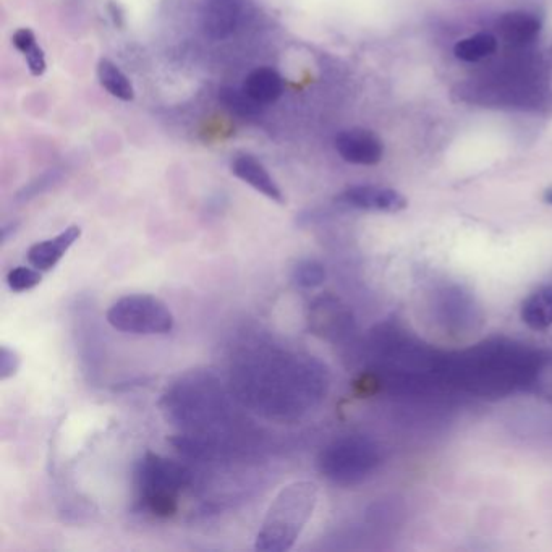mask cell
Wrapping results in <instances>:
<instances>
[{
  "instance_id": "obj_1",
  "label": "cell",
  "mask_w": 552,
  "mask_h": 552,
  "mask_svg": "<svg viewBox=\"0 0 552 552\" xmlns=\"http://www.w3.org/2000/svg\"><path fill=\"white\" fill-rule=\"evenodd\" d=\"M243 399L271 417H290L313 407L326 384L323 368L310 357L281 350H255L238 366Z\"/></svg>"
},
{
  "instance_id": "obj_2",
  "label": "cell",
  "mask_w": 552,
  "mask_h": 552,
  "mask_svg": "<svg viewBox=\"0 0 552 552\" xmlns=\"http://www.w3.org/2000/svg\"><path fill=\"white\" fill-rule=\"evenodd\" d=\"M318 502V486L313 481H293L279 491L269 506L255 549L260 552H285L295 546L310 522Z\"/></svg>"
},
{
  "instance_id": "obj_3",
  "label": "cell",
  "mask_w": 552,
  "mask_h": 552,
  "mask_svg": "<svg viewBox=\"0 0 552 552\" xmlns=\"http://www.w3.org/2000/svg\"><path fill=\"white\" fill-rule=\"evenodd\" d=\"M190 468L162 455L146 452L135 467V488L141 509L169 519L179 509L180 494L192 485Z\"/></svg>"
},
{
  "instance_id": "obj_4",
  "label": "cell",
  "mask_w": 552,
  "mask_h": 552,
  "mask_svg": "<svg viewBox=\"0 0 552 552\" xmlns=\"http://www.w3.org/2000/svg\"><path fill=\"white\" fill-rule=\"evenodd\" d=\"M226 395L216 379L206 374H195L180 379L164 395V412L177 425L195 429H208L219 425L226 417Z\"/></svg>"
},
{
  "instance_id": "obj_5",
  "label": "cell",
  "mask_w": 552,
  "mask_h": 552,
  "mask_svg": "<svg viewBox=\"0 0 552 552\" xmlns=\"http://www.w3.org/2000/svg\"><path fill=\"white\" fill-rule=\"evenodd\" d=\"M106 318L117 331L138 336H166L175 324L169 306L148 293L119 298L107 311Z\"/></svg>"
},
{
  "instance_id": "obj_6",
  "label": "cell",
  "mask_w": 552,
  "mask_h": 552,
  "mask_svg": "<svg viewBox=\"0 0 552 552\" xmlns=\"http://www.w3.org/2000/svg\"><path fill=\"white\" fill-rule=\"evenodd\" d=\"M378 463L376 447L368 439L349 436L337 439L319 454V472L340 486L358 485Z\"/></svg>"
},
{
  "instance_id": "obj_7",
  "label": "cell",
  "mask_w": 552,
  "mask_h": 552,
  "mask_svg": "<svg viewBox=\"0 0 552 552\" xmlns=\"http://www.w3.org/2000/svg\"><path fill=\"white\" fill-rule=\"evenodd\" d=\"M340 158L355 166H376L384 156L383 141L366 128H349L336 136Z\"/></svg>"
},
{
  "instance_id": "obj_8",
  "label": "cell",
  "mask_w": 552,
  "mask_h": 552,
  "mask_svg": "<svg viewBox=\"0 0 552 552\" xmlns=\"http://www.w3.org/2000/svg\"><path fill=\"white\" fill-rule=\"evenodd\" d=\"M337 201L350 208L378 213H399L407 208V198L392 188L374 187V185H355L337 196Z\"/></svg>"
},
{
  "instance_id": "obj_9",
  "label": "cell",
  "mask_w": 552,
  "mask_h": 552,
  "mask_svg": "<svg viewBox=\"0 0 552 552\" xmlns=\"http://www.w3.org/2000/svg\"><path fill=\"white\" fill-rule=\"evenodd\" d=\"M242 17V0H204L201 28L206 38L224 41L237 30Z\"/></svg>"
},
{
  "instance_id": "obj_10",
  "label": "cell",
  "mask_w": 552,
  "mask_h": 552,
  "mask_svg": "<svg viewBox=\"0 0 552 552\" xmlns=\"http://www.w3.org/2000/svg\"><path fill=\"white\" fill-rule=\"evenodd\" d=\"M308 323L316 336L337 340L349 331L350 316L334 298H319L310 306Z\"/></svg>"
},
{
  "instance_id": "obj_11",
  "label": "cell",
  "mask_w": 552,
  "mask_h": 552,
  "mask_svg": "<svg viewBox=\"0 0 552 552\" xmlns=\"http://www.w3.org/2000/svg\"><path fill=\"white\" fill-rule=\"evenodd\" d=\"M80 237V226L67 227L64 232H60L56 237L34 243L33 247H30V250L26 253V258H28L33 268L43 272L51 271V269L56 268L59 261L64 258L65 253L75 245V242H78Z\"/></svg>"
},
{
  "instance_id": "obj_12",
  "label": "cell",
  "mask_w": 552,
  "mask_h": 552,
  "mask_svg": "<svg viewBox=\"0 0 552 552\" xmlns=\"http://www.w3.org/2000/svg\"><path fill=\"white\" fill-rule=\"evenodd\" d=\"M230 169H232V174L238 180H242L251 188H255L256 192H260L269 200L284 204L285 200L281 188L277 185L276 180L272 179L268 169L255 156L240 154L232 161Z\"/></svg>"
},
{
  "instance_id": "obj_13",
  "label": "cell",
  "mask_w": 552,
  "mask_h": 552,
  "mask_svg": "<svg viewBox=\"0 0 552 552\" xmlns=\"http://www.w3.org/2000/svg\"><path fill=\"white\" fill-rule=\"evenodd\" d=\"M497 34L512 47H525L533 43L541 31V22L527 12L504 13L496 23Z\"/></svg>"
},
{
  "instance_id": "obj_14",
  "label": "cell",
  "mask_w": 552,
  "mask_h": 552,
  "mask_svg": "<svg viewBox=\"0 0 552 552\" xmlns=\"http://www.w3.org/2000/svg\"><path fill=\"white\" fill-rule=\"evenodd\" d=\"M242 88L260 106H268L281 98L284 93V80L276 70L260 67L245 78Z\"/></svg>"
},
{
  "instance_id": "obj_15",
  "label": "cell",
  "mask_w": 552,
  "mask_h": 552,
  "mask_svg": "<svg viewBox=\"0 0 552 552\" xmlns=\"http://www.w3.org/2000/svg\"><path fill=\"white\" fill-rule=\"evenodd\" d=\"M520 316L533 331H544L552 326V287H541L531 293L522 303Z\"/></svg>"
},
{
  "instance_id": "obj_16",
  "label": "cell",
  "mask_w": 552,
  "mask_h": 552,
  "mask_svg": "<svg viewBox=\"0 0 552 552\" xmlns=\"http://www.w3.org/2000/svg\"><path fill=\"white\" fill-rule=\"evenodd\" d=\"M98 80L107 93L120 101L130 102L135 98L132 81L109 59H101L98 64Z\"/></svg>"
},
{
  "instance_id": "obj_17",
  "label": "cell",
  "mask_w": 552,
  "mask_h": 552,
  "mask_svg": "<svg viewBox=\"0 0 552 552\" xmlns=\"http://www.w3.org/2000/svg\"><path fill=\"white\" fill-rule=\"evenodd\" d=\"M497 51V38L491 33H478L462 39L455 44L454 54L457 59L463 62H481L494 56Z\"/></svg>"
},
{
  "instance_id": "obj_18",
  "label": "cell",
  "mask_w": 552,
  "mask_h": 552,
  "mask_svg": "<svg viewBox=\"0 0 552 552\" xmlns=\"http://www.w3.org/2000/svg\"><path fill=\"white\" fill-rule=\"evenodd\" d=\"M12 43L17 47V51L22 52V56L25 57L31 75L33 77L44 75L47 68L46 56H44L43 49L39 47L36 34L30 28H22L13 34Z\"/></svg>"
},
{
  "instance_id": "obj_19",
  "label": "cell",
  "mask_w": 552,
  "mask_h": 552,
  "mask_svg": "<svg viewBox=\"0 0 552 552\" xmlns=\"http://www.w3.org/2000/svg\"><path fill=\"white\" fill-rule=\"evenodd\" d=\"M219 101L232 114L240 115V117H251V115L260 114L261 107H263L258 102L253 101L243 88H240V90L222 88L219 91Z\"/></svg>"
},
{
  "instance_id": "obj_20",
  "label": "cell",
  "mask_w": 552,
  "mask_h": 552,
  "mask_svg": "<svg viewBox=\"0 0 552 552\" xmlns=\"http://www.w3.org/2000/svg\"><path fill=\"white\" fill-rule=\"evenodd\" d=\"M292 279L302 289H316L326 281V269L316 260H302L293 268Z\"/></svg>"
},
{
  "instance_id": "obj_21",
  "label": "cell",
  "mask_w": 552,
  "mask_h": 552,
  "mask_svg": "<svg viewBox=\"0 0 552 552\" xmlns=\"http://www.w3.org/2000/svg\"><path fill=\"white\" fill-rule=\"evenodd\" d=\"M43 281L39 269L28 268V266H18L7 274V284L13 292L22 293L38 287Z\"/></svg>"
},
{
  "instance_id": "obj_22",
  "label": "cell",
  "mask_w": 552,
  "mask_h": 552,
  "mask_svg": "<svg viewBox=\"0 0 552 552\" xmlns=\"http://www.w3.org/2000/svg\"><path fill=\"white\" fill-rule=\"evenodd\" d=\"M22 366V358L13 349H9L7 345H2L0 349V379L7 381L13 378Z\"/></svg>"
},
{
  "instance_id": "obj_23",
  "label": "cell",
  "mask_w": 552,
  "mask_h": 552,
  "mask_svg": "<svg viewBox=\"0 0 552 552\" xmlns=\"http://www.w3.org/2000/svg\"><path fill=\"white\" fill-rule=\"evenodd\" d=\"M56 180V170H54V172H49V174L43 175V177H39L36 182L30 183V185H28V187H26L25 190L20 193V198H22V200H30V198H33V196L38 195V193H43L46 188L54 185V182H56Z\"/></svg>"
},
{
  "instance_id": "obj_24",
  "label": "cell",
  "mask_w": 552,
  "mask_h": 552,
  "mask_svg": "<svg viewBox=\"0 0 552 552\" xmlns=\"http://www.w3.org/2000/svg\"><path fill=\"white\" fill-rule=\"evenodd\" d=\"M17 227V222H10L9 226H4V229H2V242H7V240H9L10 232H15Z\"/></svg>"
},
{
  "instance_id": "obj_25",
  "label": "cell",
  "mask_w": 552,
  "mask_h": 552,
  "mask_svg": "<svg viewBox=\"0 0 552 552\" xmlns=\"http://www.w3.org/2000/svg\"><path fill=\"white\" fill-rule=\"evenodd\" d=\"M543 198H544V201H546V203L552 204V188H548V190L544 192Z\"/></svg>"
}]
</instances>
